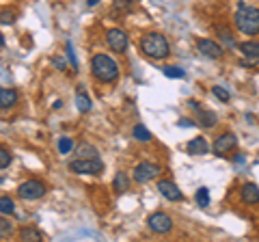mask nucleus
Wrapping results in <instances>:
<instances>
[{
  "mask_svg": "<svg viewBox=\"0 0 259 242\" xmlns=\"http://www.w3.org/2000/svg\"><path fill=\"white\" fill-rule=\"evenodd\" d=\"M91 74L100 83L110 85L119 78V63L112 61L108 54H95L91 59Z\"/></svg>",
  "mask_w": 259,
  "mask_h": 242,
  "instance_id": "1",
  "label": "nucleus"
},
{
  "mask_svg": "<svg viewBox=\"0 0 259 242\" xmlns=\"http://www.w3.org/2000/svg\"><path fill=\"white\" fill-rule=\"evenodd\" d=\"M141 52L145 56H149V59H166L168 52H171V46H168L166 42V37L164 35H160V33H147V35H143L141 37Z\"/></svg>",
  "mask_w": 259,
  "mask_h": 242,
  "instance_id": "2",
  "label": "nucleus"
},
{
  "mask_svg": "<svg viewBox=\"0 0 259 242\" xmlns=\"http://www.w3.org/2000/svg\"><path fill=\"white\" fill-rule=\"evenodd\" d=\"M236 28L240 33L250 35V37L257 35L259 33V9L240 3L236 9Z\"/></svg>",
  "mask_w": 259,
  "mask_h": 242,
  "instance_id": "3",
  "label": "nucleus"
},
{
  "mask_svg": "<svg viewBox=\"0 0 259 242\" xmlns=\"http://www.w3.org/2000/svg\"><path fill=\"white\" fill-rule=\"evenodd\" d=\"M69 171L80 173V175H97L104 171V165L97 158H78L69 163Z\"/></svg>",
  "mask_w": 259,
  "mask_h": 242,
  "instance_id": "4",
  "label": "nucleus"
},
{
  "mask_svg": "<svg viewBox=\"0 0 259 242\" xmlns=\"http://www.w3.org/2000/svg\"><path fill=\"white\" fill-rule=\"evenodd\" d=\"M18 195L24 201H35V199H41L46 195V184L39 182V180H26L18 186Z\"/></svg>",
  "mask_w": 259,
  "mask_h": 242,
  "instance_id": "5",
  "label": "nucleus"
},
{
  "mask_svg": "<svg viewBox=\"0 0 259 242\" xmlns=\"http://www.w3.org/2000/svg\"><path fill=\"white\" fill-rule=\"evenodd\" d=\"M160 171L162 169L156 163H141V165H136L132 177H134V182H139V184H147L153 180V177H158Z\"/></svg>",
  "mask_w": 259,
  "mask_h": 242,
  "instance_id": "6",
  "label": "nucleus"
},
{
  "mask_svg": "<svg viewBox=\"0 0 259 242\" xmlns=\"http://www.w3.org/2000/svg\"><path fill=\"white\" fill-rule=\"evenodd\" d=\"M147 225L153 233H168L173 229V219L164 212H153L147 219Z\"/></svg>",
  "mask_w": 259,
  "mask_h": 242,
  "instance_id": "7",
  "label": "nucleus"
},
{
  "mask_svg": "<svg viewBox=\"0 0 259 242\" xmlns=\"http://www.w3.org/2000/svg\"><path fill=\"white\" fill-rule=\"evenodd\" d=\"M197 50H199V54H203L205 59H212V61L223 59V54H225V48L221 44H216L214 39H199Z\"/></svg>",
  "mask_w": 259,
  "mask_h": 242,
  "instance_id": "8",
  "label": "nucleus"
},
{
  "mask_svg": "<svg viewBox=\"0 0 259 242\" xmlns=\"http://www.w3.org/2000/svg\"><path fill=\"white\" fill-rule=\"evenodd\" d=\"M106 44L112 52H125L127 48V35L121 28H108L106 30Z\"/></svg>",
  "mask_w": 259,
  "mask_h": 242,
  "instance_id": "9",
  "label": "nucleus"
},
{
  "mask_svg": "<svg viewBox=\"0 0 259 242\" xmlns=\"http://www.w3.org/2000/svg\"><path fill=\"white\" fill-rule=\"evenodd\" d=\"M236 145H238V136L231 134V132H225V134L218 136L216 143H214V154L216 156H225L227 151H231Z\"/></svg>",
  "mask_w": 259,
  "mask_h": 242,
  "instance_id": "10",
  "label": "nucleus"
},
{
  "mask_svg": "<svg viewBox=\"0 0 259 242\" xmlns=\"http://www.w3.org/2000/svg\"><path fill=\"white\" fill-rule=\"evenodd\" d=\"M158 192H160V195L164 197V199H168V201H182V199H184L182 190L177 188L171 180H160V182H158Z\"/></svg>",
  "mask_w": 259,
  "mask_h": 242,
  "instance_id": "11",
  "label": "nucleus"
},
{
  "mask_svg": "<svg viewBox=\"0 0 259 242\" xmlns=\"http://www.w3.org/2000/svg\"><path fill=\"white\" fill-rule=\"evenodd\" d=\"M186 151L192 154V156H205L209 151V145H207V141L203 139V136H197V139L188 141V145H186Z\"/></svg>",
  "mask_w": 259,
  "mask_h": 242,
  "instance_id": "12",
  "label": "nucleus"
},
{
  "mask_svg": "<svg viewBox=\"0 0 259 242\" xmlns=\"http://www.w3.org/2000/svg\"><path fill=\"white\" fill-rule=\"evenodd\" d=\"M240 197L244 204L248 206H253V204H259V188H257V184H244V186L240 188Z\"/></svg>",
  "mask_w": 259,
  "mask_h": 242,
  "instance_id": "13",
  "label": "nucleus"
},
{
  "mask_svg": "<svg viewBox=\"0 0 259 242\" xmlns=\"http://www.w3.org/2000/svg\"><path fill=\"white\" fill-rule=\"evenodd\" d=\"M216 121H218L216 112L205 110L203 106L197 108V124H199L201 128H214V126H216Z\"/></svg>",
  "mask_w": 259,
  "mask_h": 242,
  "instance_id": "14",
  "label": "nucleus"
},
{
  "mask_svg": "<svg viewBox=\"0 0 259 242\" xmlns=\"http://www.w3.org/2000/svg\"><path fill=\"white\" fill-rule=\"evenodd\" d=\"M15 102H18V91L15 89H7V87L0 89V106L5 110L15 106Z\"/></svg>",
  "mask_w": 259,
  "mask_h": 242,
  "instance_id": "15",
  "label": "nucleus"
},
{
  "mask_svg": "<svg viewBox=\"0 0 259 242\" xmlns=\"http://www.w3.org/2000/svg\"><path fill=\"white\" fill-rule=\"evenodd\" d=\"M238 48H240V52L244 54L246 59L259 61V44H257V42H242Z\"/></svg>",
  "mask_w": 259,
  "mask_h": 242,
  "instance_id": "16",
  "label": "nucleus"
},
{
  "mask_svg": "<svg viewBox=\"0 0 259 242\" xmlns=\"http://www.w3.org/2000/svg\"><path fill=\"white\" fill-rule=\"evenodd\" d=\"M112 188H115L117 192H125L130 188V180H127L125 171H117L115 180H112Z\"/></svg>",
  "mask_w": 259,
  "mask_h": 242,
  "instance_id": "17",
  "label": "nucleus"
},
{
  "mask_svg": "<svg viewBox=\"0 0 259 242\" xmlns=\"http://www.w3.org/2000/svg\"><path fill=\"white\" fill-rule=\"evenodd\" d=\"M132 136H134V139L139 141V143H149V141H151V132H149L143 124H136V126L132 128Z\"/></svg>",
  "mask_w": 259,
  "mask_h": 242,
  "instance_id": "18",
  "label": "nucleus"
},
{
  "mask_svg": "<svg viewBox=\"0 0 259 242\" xmlns=\"http://www.w3.org/2000/svg\"><path fill=\"white\" fill-rule=\"evenodd\" d=\"M20 238L22 240H32V242H37V240H44V233L35 229V227H22L20 229Z\"/></svg>",
  "mask_w": 259,
  "mask_h": 242,
  "instance_id": "19",
  "label": "nucleus"
},
{
  "mask_svg": "<svg viewBox=\"0 0 259 242\" xmlns=\"http://www.w3.org/2000/svg\"><path fill=\"white\" fill-rule=\"evenodd\" d=\"M76 108L80 112H89V110H91V100H89V95L84 91H78L76 93Z\"/></svg>",
  "mask_w": 259,
  "mask_h": 242,
  "instance_id": "20",
  "label": "nucleus"
},
{
  "mask_svg": "<svg viewBox=\"0 0 259 242\" xmlns=\"http://www.w3.org/2000/svg\"><path fill=\"white\" fill-rule=\"evenodd\" d=\"M162 74H164L166 78H186V71L182 67H177V65H164L162 67Z\"/></svg>",
  "mask_w": 259,
  "mask_h": 242,
  "instance_id": "21",
  "label": "nucleus"
},
{
  "mask_svg": "<svg viewBox=\"0 0 259 242\" xmlns=\"http://www.w3.org/2000/svg\"><path fill=\"white\" fill-rule=\"evenodd\" d=\"M194 199H197L199 208H207V206H209V190H207L205 186H201V188L197 190V195H194Z\"/></svg>",
  "mask_w": 259,
  "mask_h": 242,
  "instance_id": "22",
  "label": "nucleus"
},
{
  "mask_svg": "<svg viewBox=\"0 0 259 242\" xmlns=\"http://www.w3.org/2000/svg\"><path fill=\"white\" fill-rule=\"evenodd\" d=\"M71 149H74V141H71L69 136H63V139L59 141V151L61 154H69Z\"/></svg>",
  "mask_w": 259,
  "mask_h": 242,
  "instance_id": "23",
  "label": "nucleus"
},
{
  "mask_svg": "<svg viewBox=\"0 0 259 242\" xmlns=\"http://www.w3.org/2000/svg\"><path fill=\"white\" fill-rule=\"evenodd\" d=\"M0 212H3L5 216L7 214H13V201L9 197H3L0 199Z\"/></svg>",
  "mask_w": 259,
  "mask_h": 242,
  "instance_id": "24",
  "label": "nucleus"
},
{
  "mask_svg": "<svg viewBox=\"0 0 259 242\" xmlns=\"http://www.w3.org/2000/svg\"><path fill=\"white\" fill-rule=\"evenodd\" d=\"M212 93H214V95H216V98L221 100V102H229V98H231V95H229V91H227L225 87H218V85L212 89Z\"/></svg>",
  "mask_w": 259,
  "mask_h": 242,
  "instance_id": "25",
  "label": "nucleus"
},
{
  "mask_svg": "<svg viewBox=\"0 0 259 242\" xmlns=\"http://www.w3.org/2000/svg\"><path fill=\"white\" fill-rule=\"evenodd\" d=\"M112 5H115V9H117L119 13L132 9V0H112Z\"/></svg>",
  "mask_w": 259,
  "mask_h": 242,
  "instance_id": "26",
  "label": "nucleus"
},
{
  "mask_svg": "<svg viewBox=\"0 0 259 242\" xmlns=\"http://www.w3.org/2000/svg\"><path fill=\"white\" fill-rule=\"evenodd\" d=\"M11 165V154H9V149H0V169H3V171H5V169L7 167H9Z\"/></svg>",
  "mask_w": 259,
  "mask_h": 242,
  "instance_id": "27",
  "label": "nucleus"
},
{
  "mask_svg": "<svg viewBox=\"0 0 259 242\" xmlns=\"http://www.w3.org/2000/svg\"><path fill=\"white\" fill-rule=\"evenodd\" d=\"M78 149L82 151V158H97V149L91 147V145H80Z\"/></svg>",
  "mask_w": 259,
  "mask_h": 242,
  "instance_id": "28",
  "label": "nucleus"
},
{
  "mask_svg": "<svg viewBox=\"0 0 259 242\" xmlns=\"http://www.w3.org/2000/svg\"><path fill=\"white\" fill-rule=\"evenodd\" d=\"M67 56H69V61H71V67H74V71H78V59H76V54H74V46H71V42H67Z\"/></svg>",
  "mask_w": 259,
  "mask_h": 242,
  "instance_id": "29",
  "label": "nucleus"
},
{
  "mask_svg": "<svg viewBox=\"0 0 259 242\" xmlns=\"http://www.w3.org/2000/svg\"><path fill=\"white\" fill-rule=\"evenodd\" d=\"M0 233H3V238H7V233H11V223L7 219L0 221Z\"/></svg>",
  "mask_w": 259,
  "mask_h": 242,
  "instance_id": "30",
  "label": "nucleus"
},
{
  "mask_svg": "<svg viewBox=\"0 0 259 242\" xmlns=\"http://www.w3.org/2000/svg\"><path fill=\"white\" fill-rule=\"evenodd\" d=\"M52 65H54V69H65V59H63V56H54V59H52Z\"/></svg>",
  "mask_w": 259,
  "mask_h": 242,
  "instance_id": "31",
  "label": "nucleus"
},
{
  "mask_svg": "<svg viewBox=\"0 0 259 242\" xmlns=\"http://www.w3.org/2000/svg\"><path fill=\"white\" fill-rule=\"evenodd\" d=\"M177 126H180V128H192V126H197V121H188V119H180V121H177Z\"/></svg>",
  "mask_w": 259,
  "mask_h": 242,
  "instance_id": "32",
  "label": "nucleus"
},
{
  "mask_svg": "<svg viewBox=\"0 0 259 242\" xmlns=\"http://www.w3.org/2000/svg\"><path fill=\"white\" fill-rule=\"evenodd\" d=\"M15 18H13V13H9V11H3V24H11Z\"/></svg>",
  "mask_w": 259,
  "mask_h": 242,
  "instance_id": "33",
  "label": "nucleus"
},
{
  "mask_svg": "<svg viewBox=\"0 0 259 242\" xmlns=\"http://www.w3.org/2000/svg\"><path fill=\"white\" fill-rule=\"evenodd\" d=\"M97 3H100V0H87V5H89V7H95Z\"/></svg>",
  "mask_w": 259,
  "mask_h": 242,
  "instance_id": "34",
  "label": "nucleus"
}]
</instances>
